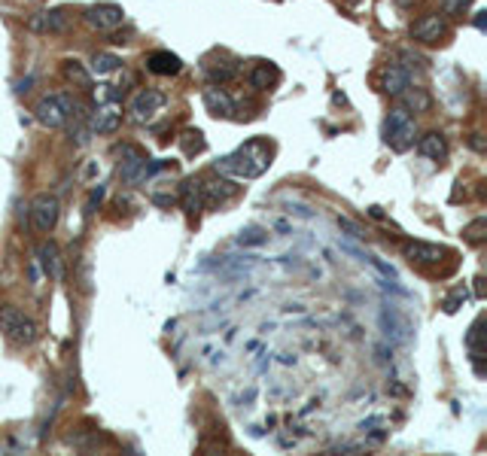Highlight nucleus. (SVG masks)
<instances>
[{
	"label": "nucleus",
	"instance_id": "obj_20",
	"mask_svg": "<svg viewBox=\"0 0 487 456\" xmlns=\"http://www.w3.org/2000/svg\"><path fill=\"white\" fill-rule=\"evenodd\" d=\"M274 83H277V67L268 64V61H259V64L250 70V86H253V88L268 91Z\"/></svg>",
	"mask_w": 487,
	"mask_h": 456
},
{
	"label": "nucleus",
	"instance_id": "obj_15",
	"mask_svg": "<svg viewBox=\"0 0 487 456\" xmlns=\"http://www.w3.org/2000/svg\"><path fill=\"white\" fill-rule=\"evenodd\" d=\"M201 98H205V107H207L210 116H231V113H235V104H231V98H229L217 83L207 86Z\"/></svg>",
	"mask_w": 487,
	"mask_h": 456
},
{
	"label": "nucleus",
	"instance_id": "obj_17",
	"mask_svg": "<svg viewBox=\"0 0 487 456\" xmlns=\"http://www.w3.org/2000/svg\"><path fill=\"white\" fill-rule=\"evenodd\" d=\"M384 91H387L390 98H399L405 88L411 86V76H408V70L399 67V64H390V67H384Z\"/></svg>",
	"mask_w": 487,
	"mask_h": 456
},
{
	"label": "nucleus",
	"instance_id": "obj_33",
	"mask_svg": "<svg viewBox=\"0 0 487 456\" xmlns=\"http://www.w3.org/2000/svg\"><path fill=\"white\" fill-rule=\"evenodd\" d=\"M104 192H107L104 186H98L95 192H91V198H88V213H95V207L101 204V198H104Z\"/></svg>",
	"mask_w": 487,
	"mask_h": 456
},
{
	"label": "nucleus",
	"instance_id": "obj_36",
	"mask_svg": "<svg viewBox=\"0 0 487 456\" xmlns=\"http://www.w3.org/2000/svg\"><path fill=\"white\" fill-rule=\"evenodd\" d=\"M484 16L487 13H475V28H479V30H484Z\"/></svg>",
	"mask_w": 487,
	"mask_h": 456
},
{
	"label": "nucleus",
	"instance_id": "obj_27",
	"mask_svg": "<svg viewBox=\"0 0 487 456\" xmlns=\"http://www.w3.org/2000/svg\"><path fill=\"white\" fill-rule=\"evenodd\" d=\"M265 240H268V231H265V228H256V226L244 228L241 235H238V243H241V247H262Z\"/></svg>",
	"mask_w": 487,
	"mask_h": 456
},
{
	"label": "nucleus",
	"instance_id": "obj_32",
	"mask_svg": "<svg viewBox=\"0 0 487 456\" xmlns=\"http://www.w3.org/2000/svg\"><path fill=\"white\" fill-rule=\"evenodd\" d=\"M439 6H442L445 16H457V13H463V9L469 6V0H439Z\"/></svg>",
	"mask_w": 487,
	"mask_h": 456
},
{
	"label": "nucleus",
	"instance_id": "obj_26",
	"mask_svg": "<svg viewBox=\"0 0 487 456\" xmlns=\"http://www.w3.org/2000/svg\"><path fill=\"white\" fill-rule=\"evenodd\" d=\"M180 146L186 156H198V152H205V137H201V131H186V134L180 137Z\"/></svg>",
	"mask_w": 487,
	"mask_h": 456
},
{
	"label": "nucleus",
	"instance_id": "obj_31",
	"mask_svg": "<svg viewBox=\"0 0 487 456\" xmlns=\"http://www.w3.org/2000/svg\"><path fill=\"white\" fill-rule=\"evenodd\" d=\"M338 228H341V231H348V235H350L353 240H362V238H365V235H362V228H360L353 219H348V216H338Z\"/></svg>",
	"mask_w": 487,
	"mask_h": 456
},
{
	"label": "nucleus",
	"instance_id": "obj_23",
	"mask_svg": "<svg viewBox=\"0 0 487 456\" xmlns=\"http://www.w3.org/2000/svg\"><path fill=\"white\" fill-rule=\"evenodd\" d=\"M122 61L116 55H110V52H95V58H91V70H95L98 76H110V74H116Z\"/></svg>",
	"mask_w": 487,
	"mask_h": 456
},
{
	"label": "nucleus",
	"instance_id": "obj_25",
	"mask_svg": "<svg viewBox=\"0 0 487 456\" xmlns=\"http://www.w3.org/2000/svg\"><path fill=\"white\" fill-rule=\"evenodd\" d=\"M238 76V67L235 64H210L207 67V79L210 83H219V86H226V83H231V79Z\"/></svg>",
	"mask_w": 487,
	"mask_h": 456
},
{
	"label": "nucleus",
	"instance_id": "obj_8",
	"mask_svg": "<svg viewBox=\"0 0 487 456\" xmlns=\"http://www.w3.org/2000/svg\"><path fill=\"white\" fill-rule=\"evenodd\" d=\"M165 104H168V95H165V91L144 88V91H137V95L131 98L128 113H131V119H134V122H149Z\"/></svg>",
	"mask_w": 487,
	"mask_h": 456
},
{
	"label": "nucleus",
	"instance_id": "obj_11",
	"mask_svg": "<svg viewBox=\"0 0 487 456\" xmlns=\"http://www.w3.org/2000/svg\"><path fill=\"white\" fill-rule=\"evenodd\" d=\"M402 252H405V259H408L411 265H423V268L439 265V262L445 259V250L435 247V243H426V240H405Z\"/></svg>",
	"mask_w": 487,
	"mask_h": 456
},
{
	"label": "nucleus",
	"instance_id": "obj_29",
	"mask_svg": "<svg viewBox=\"0 0 487 456\" xmlns=\"http://www.w3.org/2000/svg\"><path fill=\"white\" fill-rule=\"evenodd\" d=\"M466 301V289H454L448 298L442 301V308H445V313H457V308Z\"/></svg>",
	"mask_w": 487,
	"mask_h": 456
},
{
	"label": "nucleus",
	"instance_id": "obj_2",
	"mask_svg": "<svg viewBox=\"0 0 487 456\" xmlns=\"http://www.w3.org/2000/svg\"><path fill=\"white\" fill-rule=\"evenodd\" d=\"M0 332H4L16 347H28V344H34L37 334H40L37 322L30 320L25 310L13 308V304H0Z\"/></svg>",
	"mask_w": 487,
	"mask_h": 456
},
{
	"label": "nucleus",
	"instance_id": "obj_10",
	"mask_svg": "<svg viewBox=\"0 0 487 456\" xmlns=\"http://www.w3.org/2000/svg\"><path fill=\"white\" fill-rule=\"evenodd\" d=\"M241 192V186H235L231 180L213 177V180H201V198H205V207H222L229 204Z\"/></svg>",
	"mask_w": 487,
	"mask_h": 456
},
{
	"label": "nucleus",
	"instance_id": "obj_37",
	"mask_svg": "<svg viewBox=\"0 0 487 456\" xmlns=\"http://www.w3.org/2000/svg\"><path fill=\"white\" fill-rule=\"evenodd\" d=\"M475 296H479V298H484V289H481V277L475 280Z\"/></svg>",
	"mask_w": 487,
	"mask_h": 456
},
{
	"label": "nucleus",
	"instance_id": "obj_22",
	"mask_svg": "<svg viewBox=\"0 0 487 456\" xmlns=\"http://www.w3.org/2000/svg\"><path fill=\"white\" fill-rule=\"evenodd\" d=\"M399 98L405 100V110H408V113H411V110H414V113H426V110H430V95H426L423 88H411L408 86Z\"/></svg>",
	"mask_w": 487,
	"mask_h": 456
},
{
	"label": "nucleus",
	"instance_id": "obj_1",
	"mask_svg": "<svg viewBox=\"0 0 487 456\" xmlns=\"http://www.w3.org/2000/svg\"><path fill=\"white\" fill-rule=\"evenodd\" d=\"M268 165H271L268 144H265V140H250V144H244L238 152H231V156L219 158V161H217V170H219V174H231V177L253 180V177L265 174Z\"/></svg>",
	"mask_w": 487,
	"mask_h": 456
},
{
	"label": "nucleus",
	"instance_id": "obj_9",
	"mask_svg": "<svg viewBox=\"0 0 487 456\" xmlns=\"http://www.w3.org/2000/svg\"><path fill=\"white\" fill-rule=\"evenodd\" d=\"M119 156H122V165H119V177L122 182H140L147 174V156L140 152L137 146H131V144H122L119 149Z\"/></svg>",
	"mask_w": 487,
	"mask_h": 456
},
{
	"label": "nucleus",
	"instance_id": "obj_19",
	"mask_svg": "<svg viewBox=\"0 0 487 456\" xmlns=\"http://www.w3.org/2000/svg\"><path fill=\"white\" fill-rule=\"evenodd\" d=\"M37 259H40V268H43L46 277H52V280L61 277V252H58V247L52 240L40 243V247H37Z\"/></svg>",
	"mask_w": 487,
	"mask_h": 456
},
{
	"label": "nucleus",
	"instance_id": "obj_35",
	"mask_svg": "<svg viewBox=\"0 0 487 456\" xmlns=\"http://www.w3.org/2000/svg\"><path fill=\"white\" fill-rule=\"evenodd\" d=\"M369 216H374V219H387V216H384V210H381V207H369Z\"/></svg>",
	"mask_w": 487,
	"mask_h": 456
},
{
	"label": "nucleus",
	"instance_id": "obj_28",
	"mask_svg": "<svg viewBox=\"0 0 487 456\" xmlns=\"http://www.w3.org/2000/svg\"><path fill=\"white\" fill-rule=\"evenodd\" d=\"M95 100H98V107L101 104H122V88H116V86H98L95 88Z\"/></svg>",
	"mask_w": 487,
	"mask_h": 456
},
{
	"label": "nucleus",
	"instance_id": "obj_5",
	"mask_svg": "<svg viewBox=\"0 0 487 456\" xmlns=\"http://www.w3.org/2000/svg\"><path fill=\"white\" fill-rule=\"evenodd\" d=\"M58 219H61L58 198L49 195V192H40V195L30 201V222H34V228L40 231V235H52Z\"/></svg>",
	"mask_w": 487,
	"mask_h": 456
},
{
	"label": "nucleus",
	"instance_id": "obj_30",
	"mask_svg": "<svg viewBox=\"0 0 487 456\" xmlns=\"http://www.w3.org/2000/svg\"><path fill=\"white\" fill-rule=\"evenodd\" d=\"M466 347H469V350H481V320L472 322L469 334H466Z\"/></svg>",
	"mask_w": 487,
	"mask_h": 456
},
{
	"label": "nucleus",
	"instance_id": "obj_24",
	"mask_svg": "<svg viewBox=\"0 0 487 456\" xmlns=\"http://www.w3.org/2000/svg\"><path fill=\"white\" fill-rule=\"evenodd\" d=\"M463 240H466V243H472V247H479V243H484V240H487V219H484V216L472 219L469 226L463 228Z\"/></svg>",
	"mask_w": 487,
	"mask_h": 456
},
{
	"label": "nucleus",
	"instance_id": "obj_18",
	"mask_svg": "<svg viewBox=\"0 0 487 456\" xmlns=\"http://www.w3.org/2000/svg\"><path fill=\"white\" fill-rule=\"evenodd\" d=\"M418 152L426 158H432V161H445L448 158V140H445L439 131H430V134H423L418 140Z\"/></svg>",
	"mask_w": 487,
	"mask_h": 456
},
{
	"label": "nucleus",
	"instance_id": "obj_4",
	"mask_svg": "<svg viewBox=\"0 0 487 456\" xmlns=\"http://www.w3.org/2000/svg\"><path fill=\"white\" fill-rule=\"evenodd\" d=\"M384 140H387L396 152L408 149L414 144V119L408 116L405 107L390 110V116L384 119Z\"/></svg>",
	"mask_w": 487,
	"mask_h": 456
},
{
	"label": "nucleus",
	"instance_id": "obj_16",
	"mask_svg": "<svg viewBox=\"0 0 487 456\" xmlns=\"http://www.w3.org/2000/svg\"><path fill=\"white\" fill-rule=\"evenodd\" d=\"M180 204L186 210V216H198L201 207H205V198H201V180H183L180 186Z\"/></svg>",
	"mask_w": 487,
	"mask_h": 456
},
{
	"label": "nucleus",
	"instance_id": "obj_21",
	"mask_svg": "<svg viewBox=\"0 0 487 456\" xmlns=\"http://www.w3.org/2000/svg\"><path fill=\"white\" fill-rule=\"evenodd\" d=\"M61 70H64V79H67V83H74L76 88H88V86H91V74L86 70L83 61L67 58L64 64H61Z\"/></svg>",
	"mask_w": 487,
	"mask_h": 456
},
{
	"label": "nucleus",
	"instance_id": "obj_12",
	"mask_svg": "<svg viewBox=\"0 0 487 456\" xmlns=\"http://www.w3.org/2000/svg\"><path fill=\"white\" fill-rule=\"evenodd\" d=\"M445 30H448L445 28V18L430 13V16H420L418 22L411 25V40L414 43H439L445 37Z\"/></svg>",
	"mask_w": 487,
	"mask_h": 456
},
{
	"label": "nucleus",
	"instance_id": "obj_14",
	"mask_svg": "<svg viewBox=\"0 0 487 456\" xmlns=\"http://www.w3.org/2000/svg\"><path fill=\"white\" fill-rule=\"evenodd\" d=\"M122 125V110L116 104H101L98 113L91 116V131L95 134H113Z\"/></svg>",
	"mask_w": 487,
	"mask_h": 456
},
{
	"label": "nucleus",
	"instance_id": "obj_6",
	"mask_svg": "<svg viewBox=\"0 0 487 456\" xmlns=\"http://www.w3.org/2000/svg\"><path fill=\"white\" fill-rule=\"evenodd\" d=\"M83 22L91 30L110 34V30H116L122 22H125V9L116 6V4H95V6H88L83 13Z\"/></svg>",
	"mask_w": 487,
	"mask_h": 456
},
{
	"label": "nucleus",
	"instance_id": "obj_7",
	"mask_svg": "<svg viewBox=\"0 0 487 456\" xmlns=\"http://www.w3.org/2000/svg\"><path fill=\"white\" fill-rule=\"evenodd\" d=\"M25 28L30 34H64L70 28V16L64 9H40L25 18Z\"/></svg>",
	"mask_w": 487,
	"mask_h": 456
},
{
	"label": "nucleus",
	"instance_id": "obj_13",
	"mask_svg": "<svg viewBox=\"0 0 487 456\" xmlns=\"http://www.w3.org/2000/svg\"><path fill=\"white\" fill-rule=\"evenodd\" d=\"M147 70L156 76H177L183 70V61L168 49H156V52L147 55Z\"/></svg>",
	"mask_w": 487,
	"mask_h": 456
},
{
	"label": "nucleus",
	"instance_id": "obj_34",
	"mask_svg": "<svg viewBox=\"0 0 487 456\" xmlns=\"http://www.w3.org/2000/svg\"><path fill=\"white\" fill-rule=\"evenodd\" d=\"M469 146H472L475 152H484V149H487V144H484V134H472V137H469Z\"/></svg>",
	"mask_w": 487,
	"mask_h": 456
},
{
	"label": "nucleus",
	"instance_id": "obj_3",
	"mask_svg": "<svg viewBox=\"0 0 487 456\" xmlns=\"http://www.w3.org/2000/svg\"><path fill=\"white\" fill-rule=\"evenodd\" d=\"M70 113H74V98L52 91V95H43L34 104V119L43 128H64Z\"/></svg>",
	"mask_w": 487,
	"mask_h": 456
}]
</instances>
